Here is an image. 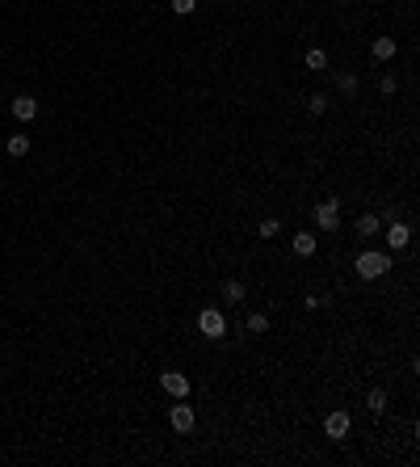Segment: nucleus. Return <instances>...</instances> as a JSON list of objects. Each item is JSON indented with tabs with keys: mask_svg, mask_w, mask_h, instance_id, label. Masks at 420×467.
I'll return each instance as SVG.
<instances>
[{
	"mask_svg": "<svg viewBox=\"0 0 420 467\" xmlns=\"http://www.w3.org/2000/svg\"><path fill=\"white\" fill-rule=\"evenodd\" d=\"M395 55H400V42H395L391 34H379V38L370 42V59H374V63H391Z\"/></svg>",
	"mask_w": 420,
	"mask_h": 467,
	"instance_id": "9b49d317",
	"label": "nucleus"
},
{
	"mask_svg": "<svg viewBox=\"0 0 420 467\" xmlns=\"http://www.w3.org/2000/svg\"><path fill=\"white\" fill-rule=\"evenodd\" d=\"M341 4H362V0H341Z\"/></svg>",
	"mask_w": 420,
	"mask_h": 467,
	"instance_id": "5701e85b",
	"label": "nucleus"
},
{
	"mask_svg": "<svg viewBox=\"0 0 420 467\" xmlns=\"http://www.w3.org/2000/svg\"><path fill=\"white\" fill-rule=\"evenodd\" d=\"M316 253H320V236H316L311 228L294 232V257H299V261H311Z\"/></svg>",
	"mask_w": 420,
	"mask_h": 467,
	"instance_id": "4468645a",
	"label": "nucleus"
},
{
	"mask_svg": "<svg viewBox=\"0 0 420 467\" xmlns=\"http://www.w3.org/2000/svg\"><path fill=\"white\" fill-rule=\"evenodd\" d=\"M278 232H282V219H278V215H265V219H257V236H261V240H273Z\"/></svg>",
	"mask_w": 420,
	"mask_h": 467,
	"instance_id": "6ab92c4d",
	"label": "nucleus"
},
{
	"mask_svg": "<svg viewBox=\"0 0 420 467\" xmlns=\"http://www.w3.org/2000/svg\"><path fill=\"white\" fill-rule=\"evenodd\" d=\"M168 13H172V17H194V13H198V0H168Z\"/></svg>",
	"mask_w": 420,
	"mask_h": 467,
	"instance_id": "aec40b11",
	"label": "nucleus"
},
{
	"mask_svg": "<svg viewBox=\"0 0 420 467\" xmlns=\"http://www.w3.org/2000/svg\"><path fill=\"white\" fill-rule=\"evenodd\" d=\"M168 430L172 434H194L198 430V409L194 404H185V400H172V409H168Z\"/></svg>",
	"mask_w": 420,
	"mask_h": 467,
	"instance_id": "423d86ee",
	"label": "nucleus"
},
{
	"mask_svg": "<svg viewBox=\"0 0 420 467\" xmlns=\"http://www.w3.org/2000/svg\"><path fill=\"white\" fill-rule=\"evenodd\" d=\"M303 67H307L311 76H324V72L332 67V55H328V46H307V51H303Z\"/></svg>",
	"mask_w": 420,
	"mask_h": 467,
	"instance_id": "9d476101",
	"label": "nucleus"
},
{
	"mask_svg": "<svg viewBox=\"0 0 420 467\" xmlns=\"http://www.w3.org/2000/svg\"><path fill=\"white\" fill-rule=\"evenodd\" d=\"M341 206H345V202H341L337 194H328V198H320V202H311V223H316L320 232H328V236H337V232H341V223H345V219H341Z\"/></svg>",
	"mask_w": 420,
	"mask_h": 467,
	"instance_id": "7ed1b4c3",
	"label": "nucleus"
},
{
	"mask_svg": "<svg viewBox=\"0 0 420 467\" xmlns=\"http://www.w3.org/2000/svg\"><path fill=\"white\" fill-rule=\"evenodd\" d=\"M391 270H395V261H391V253H383V249H362V253L353 257V274H358V282H362V287L383 282Z\"/></svg>",
	"mask_w": 420,
	"mask_h": 467,
	"instance_id": "f257e3e1",
	"label": "nucleus"
},
{
	"mask_svg": "<svg viewBox=\"0 0 420 467\" xmlns=\"http://www.w3.org/2000/svg\"><path fill=\"white\" fill-rule=\"evenodd\" d=\"M324 303H328V299H320L316 291H307V295H303V312H320Z\"/></svg>",
	"mask_w": 420,
	"mask_h": 467,
	"instance_id": "4be33fe9",
	"label": "nucleus"
},
{
	"mask_svg": "<svg viewBox=\"0 0 420 467\" xmlns=\"http://www.w3.org/2000/svg\"><path fill=\"white\" fill-rule=\"evenodd\" d=\"M194 329H198L202 341H223L227 337V312L215 308V303H202L198 316H194Z\"/></svg>",
	"mask_w": 420,
	"mask_h": 467,
	"instance_id": "f03ea898",
	"label": "nucleus"
},
{
	"mask_svg": "<svg viewBox=\"0 0 420 467\" xmlns=\"http://www.w3.org/2000/svg\"><path fill=\"white\" fill-rule=\"evenodd\" d=\"M269 324H273V320H269L265 312H248V316H244V333H248V337H265Z\"/></svg>",
	"mask_w": 420,
	"mask_h": 467,
	"instance_id": "dca6fc26",
	"label": "nucleus"
},
{
	"mask_svg": "<svg viewBox=\"0 0 420 467\" xmlns=\"http://www.w3.org/2000/svg\"><path fill=\"white\" fill-rule=\"evenodd\" d=\"M362 404H366V413L383 417V413H387V404H391V392H387V383H370V388H366V396H362Z\"/></svg>",
	"mask_w": 420,
	"mask_h": 467,
	"instance_id": "1a4fd4ad",
	"label": "nucleus"
},
{
	"mask_svg": "<svg viewBox=\"0 0 420 467\" xmlns=\"http://www.w3.org/2000/svg\"><path fill=\"white\" fill-rule=\"evenodd\" d=\"M379 228H383V215H374V211H362V215L353 219V236H362V244H366L370 236H379Z\"/></svg>",
	"mask_w": 420,
	"mask_h": 467,
	"instance_id": "2eb2a0df",
	"label": "nucleus"
},
{
	"mask_svg": "<svg viewBox=\"0 0 420 467\" xmlns=\"http://www.w3.org/2000/svg\"><path fill=\"white\" fill-rule=\"evenodd\" d=\"M337 93H341L345 101H358V93H362V76H358V67L337 72Z\"/></svg>",
	"mask_w": 420,
	"mask_h": 467,
	"instance_id": "f8f14e48",
	"label": "nucleus"
},
{
	"mask_svg": "<svg viewBox=\"0 0 420 467\" xmlns=\"http://www.w3.org/2000/svg\"><path fill=\"white\" fill-rule=\"evenodd\" d=\"M8 114H13L17 122H34V118H38V97H29V93L13 97V101H8Z\"/></svg>",
	"mask_w": 420,
	"mask_h": 467,
	"instance_id": "ddd939ff",
	"label": "nucleus"
},
{
	"mask_svg": "<svg viewBox=\"0 0 420 467\" xmlns=\"http://www.w3.org/2000/svg\"><path fill=\"white\" fill-rule=\"evenodd\" d=\"M160 392L168 396V400H189V392H194V379L185 375V371H160Z\"/></svg>",
	"mask_w": 420,
	"mask_h": 467,
	"instance_id": "39448f33",
	"label": "nucleus"
},
{
	"mask_svg": "<svg viewBox=\"0 0 420 467\" xmlns=\"http://www.w3.org/2000/svg\"><path fill=\"white\" fill-rule=\"evenodd\" d=\"M379 93H383V97H395V93H400V80H395V72H383V76H379Z\"/></svg>",
	"mask_w": 420,
	"mask_h": 467,
	"instance_id": "412c9836",
	"label": "nucleus"
},
{
	"mask_svg": "<svg viewBox=\"0 0 420 467\" xmlns=\"http://www.w3.org/2000/svg\"><path fill=\"white\" fill-rule=\"evenodd\" d=\"M29 147H34V139H29V135H8V139H4V152H8L13 160L29 156Z\"/></svg>",
	"mask_w": 420,
	"mask_h": 467,
	"instance_id": "a211bd4d",
	"label": "nucleus"
},
{
	"mask_svg": "<svg viewBox=\"0 0 420 467\" xmlns=\"http://www.w3.org/2000/svg\"><path fill=\"white\" fill-rule=\"evenodd\" d=\"M412 236H416V232H412V223H408V219H391L383 240H387V249H391V253H404V249L412 244Z\"/></svg>",
	"mask_w": 420,
	"mask_h": 467,
	"instance_id": "6e6552de",
	"label": "nucleus"
},
{
	"mask_svg": "<svg viewBox=\"0 0 420 467\" xmlns=\"http://www.w3.org/2000/svg\"><path fill=\"white\" fill-rule=\"evenodd\" d=\"M219 295H223V303H227V308H236V312H240V308L248 303V282H244V278H236V274H227V278H219Z\"/></svg>",
	"mask_w": 420,
	"mask_h": 467,
	"instance_id": "0eeeda50",
	"label": "nucleus"
},
{
	"mask_svg": "<svg viewBox=\"0 0 420 467\" xmlns=\"http://www.w3.org/2000/svg\"><path fill=\"white\" fill-rule=\"evenodd\" d=\"M320 430H324L328 442H345L353 434V409H328L324 421H320Z\"/></svg>",
	"mask_w": 420,
	"mask_h": 467,
	"instance_id": "20e7f679",
	"label": "nucleus"
},
{
	"mask_svg": "<svg viewBox=\"0 0 420 467\" xmlns=\"http://www.w3.org/2000/svg\"><path fill=\"white\" fill-rule=\"evenodd\" d=\"M328 105H332V97H328V93H307V105H303V110H307V118H324V114H328Z\"/></svg>",
	"mask_w": 420,
	"mask_h": 467,
	"instance_id": "f3484780",
	"label": "nucleus"
},
{
	"mask_svg": "<svg viewBox=\"0 0 420 467\" xmlns=\"http://www.w3.org/2000/svg\"><path fill=\"white\" fill-rule=\"evenodd\" d=\"M0 59H4V51H0Z\"/></svg>",
	"mask_w": 420,
	"mask_h": 467,
	"instance_id": "b1692460",
	"label": "nucleus"
}]
</instances>
